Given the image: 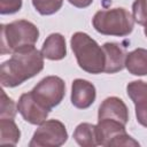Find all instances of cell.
Segmentation results:
<instances>
[{"label": "cell", "mask_w": 147, "mask_h": 147, "mask_svg": "<svg viewBox=\"0 0 147 147\" xmlns=\"http://www.w3.org/2000/svg\"><path fill=\"white\" fill-rule=\"evenodd\" d=\"M133 20L140 24H147V0H136L132 6Z\"/></svg>", "instance_id": "cell-18"}, {"label": "cell", "mask_w": 147, "mask_h": 147, "mask_svg": "<svg viewBox=\"0 0 147 147\" xmlns=\"http://www.w3.org/2000/svg\"><path fill=\"white\" fill-rule=\"evenodd\" d=\"M21 132L13 118L0 119V145L15 146L20 140Z\"/></svg>", "instance_id": "cell-15"}, {"label": "cell", "mask_w": 147, "mask_h": 147, "mask_svg": "<svg viewBox=\"0 0 147 147\" xmlns=\"http://www.w3.org/2000/svg\"><path fill=\"white\" fill-rule=\"evenodd\" d=\"M32 3L39 14L52 15L62 7L63 0H32Z\"/></svg>", "instance_id": "cell-17"}, {"label": "cell", "mask_w": 147, "mask_h": 147, "mask_svg": "<svg viewBox=\"0 0 147 147\" xmlns=\"http://www.w3.org/2000/svg\"><path fill=\"white\" fill-rule=\"evenodd\" d=\"M98 145L101 146H139V142L125 132V125L110 118H101L95 125Z\"/></svg>", "instance_id": "cell-5"}, {"label": "cell", "mask_w": 147, "mask_h": 147, "mask_svg": "<svg viewBox=\"0 0 147 147\" xmlns=\"http://www.w3.org/2000/svg\"><path fill=\"white\" fill-rule=\"evenodd\" d=\"M44 68V56L34 46L13 53L0 68V82L3 87H15L39 74Z\"/></svg>", "instance_id": "cell-1"}, {"label": "cell", "mask_w": 147, "mask_h": 147, "mask_svg": "<svg viewBox=\"0 0 147 147\" xmlns=\"http://www.w3.org/2000/svg\"><path fill=\"white\" fill-rule=\"evenodd\" d=\"M72 6L77 7V8H85V7H88L93 0H68Z\"/></svg>", "instance_id": "cell-21"}, {"label": "cell", "mask_w": 147, "mask_h": 147, "mask_svg": "<svg viewBox=\"0 0 147 147\" xmlns=\"http://www.w3.org/2000/svg\"><path fill=\"white\" fill-rule=\"evenodd\" d=\"M38 28L25 20L14 21L1 25V54L14 53L33 46L38 40Z\"/></svg>", "instance_id": "cell-3"}, {"label": "cell", "mask_w": 147, "mask_h": 147, "mask_svg": "<svg viewBox=\"0 0 147 147\" xmlns=\"http://www.w3.org/2000/svg\"><path fill=\"white\" fill-rule=\"evenodd\" d=\"M145 34H146V37H147V24L145 25Z\"/></svg>", "instance_id": "cell-22"}, {"label": "cell", "mask_w": 147, "mask_h": 147, "mask_svg": "<svg viewBox=\"0 0 147 147\" xmlns=\"http://www.w3.org/2000/svg\"><path fill=\"white\" fill-rule=\"evenodd\" d=\"M74 138L79 146H83V147L96 146L98 140H96L95 125L90 123H80L74 132Z\"/></svg>", "instance_id": "cell-16"}, {"label": "cell", "mask_w": 147, "mask_h": 147, "mask_svg": "<svg viewBox=\"0 0 147 147\" xmlns=\"http://www.w3.org/2000/svg\"><path fill=\"white\" fill-rule=\"evenodd\" d=\"M17 110L23 116V118L30 124H41L46 121L49 109L41 106L32 95L31 92L24 93L20 96L17 103Z\"/></svg>", "instance_id": "cell-8"}, {"label": "cell", "mask_w": 147, "mask_h": 147, "mask_svg": "<svg viewBox=\"0 0 147 147\" xmlns=\"http://www.w3.org/2000/svg\"><path fill=\"white\" fill-rule=\"evenodd\" d=\"M22 7V0H0V13L2 15L14 14Z\"/></svg>", "instance_id": "cell-20"}, {"label": "cell", "mask_w": 147, "mask_h": 147, "mask_svg": "<svg viewBox=\"0 0 147 147\" xmlns=\"http://www.w3.org/2000/svg\"><path fill=\"white\" fill-rule=\"evenodd\" d=\"M33 98L45 108L57 106L65 94V84L57 76H48L41 79L31 91Z\"/></svg>", "instance_id": "cell-6"}, {"label": "cell", "mask_w": 147, "mask_h": 147, "mask_svg": "<svg viewBox=\"0 0 147 147\" xmlns=\"http://www.w3.org/2000/svg\"><path fill=\"white\" fill-rule=\"evenodd\" d=\"M16 115V108L14 101L7 96L5 91H1V108L0 117L1 118H14Z\"/></svg>", "instance_id": "cell-19"}, {"label": "cell", "mask_w": 147, "mask_h": 147, "mask_svg": "<svg viewBox=\"0 0 147 147\" xmlns=\"http://www.w3.org/2000/svg\"><path fill=\"white\" fill-rule=\"evenodd\" d=\"M92 23L101 34L123 37L132 32L134 20L125 8H114L95 13Z\"/></svg>", "instance_id": "cell-4"}, {"label": "cell", "mask_w": 147, "mask_h": 147, "mask_svg": "<svg viewBox=\"0 0 147 147\" xmlns=\"http://www.w3.org/2000/svg\"><path fill=\"white\" fill-rule=\"evenodd\" d=\"M98 118L99 119L101 118L115 119L125 125L129 121V111H127L126 105L119 98H116V96L107 98L100 105Z\"/></svg>", "instance_id": "cell-11"}, {"label": "cell", "mask_w": 147, "mask_h": 147, "mask_svg": "<svg viewBox=\"0 0 147 147\" xmlns=\"http://www.w3.org/2000/svg\"><path fill=\"white\" fill-rule=\"evenodd\" d=\"M125 67L134 76L147 75V49L137 48L126 54Z\"/></svg>", "instance_id": "cell-14"}, {"label": "cell", "mask_w": 147, "mask_h": 147, "mask_svg": "<svg viewBox=\"0 0 147 147\" xmlns=\"http://www.w3.org/2000/svg\"><path fill=\"white\" fill-rule=\"evenodd\" d=\"M68 139L64 124L57 119L45 121L33 133L30 147H59Z\"/></svg>", "instance_id": "cell-7"}, {"label": "cell", "mask_w": 147, "mask_h": 147, "mask_svg": "<svg viewBox=\"0 0 147 147\" xmlns=\"http://www.w3.org/2000/svg\"><path fill=\"white\" fill-rule=\"evenodd\" d=\"M71 48L79 67L90 74H100L105 70V52L98 42L84 32H76L71 37Z\"/></svg>", "instance_id": "cell-2"}, {"label": "cell", "mask_w": 147, "mask_h": 147, "mask_svg": "<svg viewBox=\"0 0 147 147\" xmlns=\"http://www.w3.org/2000/svg\"><path fill=\"white\" fill-rule=\"evenodd\" d=\"M127 95L136 106L137 121L147 127V83L142 80H133L126 86Z\"/></svg>", "instance_id": "cell-9"}, {"label": "cell", "mask_w": 147, "mask_h": 147, "mask_svg": "<svg viewBox=\"0 0 147 147\" xmlns=\"http://www.w3.org/2000/svg\"><path fill=\"white\" fill-rule=\"evenodd\" d=\"M102 48L106 57L103 71L107 74H115L121 71L125 67L126 54L124 49L116 42H106Z\"/></svg>", "instance_id": "cell-12"}, {"label": "cell", "mask_w": 147, "mask_h": 147, "mask_svg": "<svg viewBox=\"0 0 147 147\" xmlns=\"http://www.w3.org/2000/svg\"><path fill=\"white\" fill-rule=\"evenodd\" d=\"M40 52L42 56L48 60H52V61L62 60L67 55V46H65L64 37L60 33L49 34L44 41V45Z\"/></svg>", "instance_id": "cell-13"}, {"label": "cell", "mask_w": 147, "mask_h": 147, "mask_svg": "<svg viewBox=\"0 0 147 147\" xmlns=\"http://www.w3.org/2000/svg\"><path fill=\"white\" fill-rule=\"evenodd\" d=\"M95 100V87L85 79H75L71 86V103L79 109L88 108Z\"/></svg>", "instance_id": "cell-10"}]
</instances>
